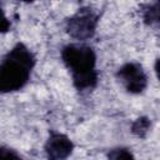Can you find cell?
<instances>
[{
	"mask_svg": "<svg viewBox=\"0 0 160 160\" xmlns=\"http://www.w3.org/2000/svg\"><path fill=\"white\" fill-rule=\"evenodd\" d=\"M36 58L24 42L15 44L0 61V94L24 89L30 81Z\"/></svg>",
	"mask_w": 160,
	"mask_h": 160,
	"instance_id": "7a4b0ae2",
	"label": "cell"
},
{
	"mask_svg": "<svg viewBox=\"0 0 160 160\" xmlns=\"http://www.w3.org/2000/svg\"><path fill=\"white\" fill-rule=\"evenodd\" d=\"M21 155L12 148L1 145L0 146V159H20Z\"/></svg>",
	"mask_w": 160,
	"mask_h": 160,
	"instance_id": "9c48e42d",
	"label": "cell"
},
{
	"mask_svg": "<svg viewBox=\"0 0 160 160\" xmlns=\"http://www.w3.org/2000/svg\"><path fill=\"white\" fill-rule=\"evenodd\" d=\"M61 61L71 75L72 86L79 92L91 91L98 86L99 72L96 69V52L84 42H71L62 46Z\"/></svg>",
	"mask_w": 160,
	"mask_h": 160,
	"instance_id": "6da1fadb",
	"label": "cell"
},
{
	"mask_svg": "<svg viewBox=\"0 0 160 160\" xmlns=\"http://www.w3.org/2000/svg\"><path fill=\"white\" fill-rule=\"evenodd\" d=\"M151 126H152V122H151V119L148 118V116H139L138 119H135L132 122H131V126H130V130L131 132L138 136V138H146L149 131L151 130Z\"/></svg>",
	"mask_w": 160,
	"mask_h": 160,
	"instance_id": "52a82bcc",
	"label": "cell"
},
{
	"mask_svg": "<svg viewBox=\"0 0 160 160\" xmlns=\"http://www.w3.org/2000/svg\"><path fill=\"white\" fill-rule=\"evenodd\" d=\"M116 79L124 86L125 91L131 95L142 94L148 85L149 78L142 65L136 61H128L116 70Z\"/></svg>",
	"mask_w": 160,
	"mask_h": 160,
	"instance_id": "277c9868",
	"label": "cell"
},
{
	"mask_svg": "<svg viewBox=\"0 0 160 160\" xmlns=\"http://www.w3.org/2000/svg\"><path fill=\"white\" fill-rule=\"evenodd\" d=\"M140 15L145 25L158 26L159 25V2H146L140 8Z\"/></svg>",
	"mask_w": 160,
	"mask_h": 160,
	"instance_id": "8992f818",
	"label": "cell"
},
{
	"mask_svg": "<svg viewBox=\"0 0 160 160\" xmlns=\"http://www.w3.org/2000/svg\"><path fill=\"white\" fill-rule=\"evenodd\" d=\"M11 29V22L5 15L2 8H0V34H6Z\"/></svg>",
	"mask_w": 160,
	"mask_h": 160,
	"instance_id": "30bf717a",
	"label": "cell"
},
{
	"mask_svg": "<svg viewBox=\"0 0 160 160\" xmlns=\"http://www.w3.org/2000/svg\"><path fill=\"white\" fill-rule=\"evenodd\" d=\"M19 1H21V2H26V4H30V2H34L35 0H19Z\"/></svg>",
	"mask_w": 160,
	"mask_h": 160,
	"instance_id": "8fae6325",
	"label": "cell"
},
{
	"mask_svg": "<svg viewBox=\"0 0 160 160\" xmlns=\"http://www.w3.org/2000/svg\"><path fill=\"white\" fill-rule=\"evenodd\" d=\"M99 25V15L90 6H82L78 9L72 15L65 19V31L66 34L80 42L86 41L96 34Z\"/></svg>",
	"mask_w": 160,
	"mask_h": 160,
	"instance_id": "3957f363",
	"label": "cell"
},
{
	"mask_svg": "<svg viewBox=\"0 0 160 160\" xmlns=\"http://www.w3.org/2000/svg\"><path fill=\"white\" fill-rule=\"evenodd\" d=\"M74 149H75V145L68 135L55 130L49 131L48 139L45 140V144H44V151L48 159L64 160L72 154Z\"/></svg>",
	"mask_w": 160,
	"mask_h": 160,
	"instance_id": "5b68a950",
	"label": "cell"
},
{
	"mask_svg": "<svg viewBox=\"0 0 160 160\" xmlns=\"http://www.w3.org/2000/svg\"><path fill=\"white\" fill-rule=\"evenodd\" d=\"M106 156L109 159H114V160H130V159H134V154L131 152V150L129 148H124V146H118V148H114V149H110L106 154Z\"/></svg>",
	"mask_w": 160,
	"mask_h": 160,
	"instance_id": "ba28073f",
	"label": "cell"
}]
</instances>
